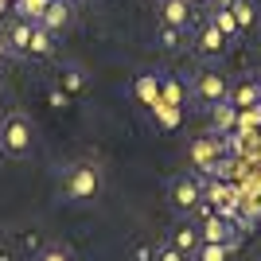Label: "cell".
<instances>
[{"instance_id":"cell-26","label":"cell","mask_w":261,"mask_h":261,"mask_svg":"<svg viewBox=\"0 0 261 261\" xmlns=\"http://www.w3.org/2000/svg\"><path fill=\"white\" fill-rule=\"evenodd\" d=\"M4 55H8V43H4V35H0V59H4Z\"/></svg>"},{"instance_id":"cell-13","label":"cell","mask_w":261,"mask_h":261,"mask_svg":"<svg viewBox=\"0 0 261 261\" xmlns=\"http://www.w3.org/2000/svg\"><path fill=\"white\" fill-rule=\"evenodd\" d=\"M195 261H230V246H218V242H199V250L191 253Z\"/></svg>"},{"instance_id":"cell-4","label":"cell","mask_w":261,"mask_h":261,"mask_svg":"<svg viewBox=\"0 0 261 261\" xmlns=\"http://www.w3.org/2000/svg\"><path fill=\"white\" fill-rule=\"evenodd\" d=\"M195 98H199V101H207V106H218V101H226V98H230L226 78L215 74V70H199V74H195Z\"/></svg>"},{"instance_id":"cell-2","label":"cell","mask_w":261,"mask_h":261,"mask_svg":"<svg viewBox=\"0 0 261 261\" xmlns=\"http://www.w3.org/2000/svg\"><path fill=\"white\" fill-rule=\"evenodd\" d=\"M101 187V172L94 164H74L70 172H66V184H63V195L74 199V203H86V199L98 195Z\"/></svg>"},{"instance_id":"cell-18","label":"cell","mask_w":261,"mask_h":261,"mask_svg":"<svg viewBox=\"0 0 261 261\" xmlns=\"http://www.w3.org/2000/svg\"><path fill=\"white\" fill-rule=\"evenodd\" d=\"M156 117H160V125H168V129H172V125H179V106H168V101H156Z\"/></svg>"},{"instance_id":"cell-16","label":"cell","mask_w":261,"mask_h":261,"mask_svg":"<svg viewBox=\"0 0 261 261\" xmlns=\"http://www.w3.org/2000/svg\"><path fill=\"white\" fill-rule=\"evenodd\" d=\"M230 12H234L238 28H250V23L257 20V12H253V0H230Z\"/></svg>"},{"instance_id":"cell-3","label":"cell","mask_w":261,"mask_h":261,"mask_svg":"<svg viewBox=\"0 0 261 261\" xmlns=\"http://www.w3.org/2000/svg\"><path fill=\"white\" fill-rule=\"evenodd\" d=\"M199 238L203 242H218V246H230V250H234V246H238V226H234L226 215H207Z\"/></svg>"},{"instance_id":"cell-24","label":"cell","mask_w":261,"mask_h":261,"mask_svg":"<svg viewBox=\"0 0 261 261\" xmlns=\"http://www.w3.org/2000/svg\"><path fill=\"white\" fill-rule=\"evenodd\" d=\"M51 106H59V109H63V106H66V94H59V90H51Z\"/></svg>"},{"instance_id":"cell-19","label":"cell","mask_w":261,"mask_h":261,"mask_svg":"<svg viewBox=\"0 0 261 261\" xmlns=\"http://www.w3.org/2000/svg\"><path fill=\"white\" fill-rule=\"evenodd\" d=\"M35 261H74V257H70V250H66V246H47V250L35 253Z\"/></svg>"},{"instance_id":"cell-10","label":"cell","mask_w":261,"mask_h":261,"mask_svg":"<svg viewBox=\"0 0 261 261\" xmlns=\"http://www.w3.org/2000/svg\"><path fill=\"white\" fill-rule=\"evenodd\" d=\"M211 23H215V28H218V32H222V35H226V39H230V35H234V32H242V28H238V20H234V12H230V0H222V4H218V8H215V16H211Z\"/></svg>"},{"instance_id":"cell-8","label":"cell","mask_w":261,"mask_h":261,"mask_svg":"<svg viewBox=\"0 0 261 261\" xmlns=\"http://www.w3.org/2000/svg\"><path fill=\"white\" fill-rule=\"evenodd\" d=\"M164 23L184 32L187 23H191V4L187 0H164Z\"/></svg>"},{"instance_id":"cell-21","label":"cell","mask_w":261,"mask_h":261,"mask_svg":"<svg viewBox=\"0 0 261 261\" xmlns=\"http://www.w3.org/2000/svg\"><path fill=\"white\" fill-rule=\"evenodd\" d=\"M156 261H187V253H179L175 246H160V250H156Z\"/></svg>"},{"instance_id":"cell-22","label":"cell","mask_w":261,"mask_h":261,"mask_svg":"<svg viewBox=\"0 0 261 261\" xmlns=\"http://www.w3.org/2000/svg\"><path fill=\"white\" fill-rule=\"evenodd\" d=\"M20 246H23V250H39V234H35V230H32V234H23Z\"/></svg>"},{"instance_id":"cell-11","label":"cell","mask_w":261,"mask_h":261,"mask_svg":"<svg viewBox=\"0 0 261 261\" xmlns=\"http://www.w3.org/2000/svg\"><path fill=\"white\" fill-rule=\"evenodd\" d=\"M222 47H226V35L218 32L215 23H207L203 35H199V51H203V55H222Z\"/></svg>"},{"instance_id":"cell-7","label":"cell","mask_w":261,"mask_h":261,"mask_svg":"<svg viewBox=\"0 0 261 261\" xmlns=\"http://www.w3.org/2000/svg\"><path fill=\"white\" fill-rule=\"evenodd\" d=\"M66 20H70V4H66V0H47V8L39 12V20H35V23H39V28H47V32L55 35Z\"/></svg>"},{"instance_id":"cell-30","label":"cell","mask_w":261,"mask_h":261,"mask_svg":"<svg viewBox=\"0 0 261 261\" xmlns=\"http://www.w3.org/2000/svg\"><path fill=\"white\" fill-rule=\"evenodd\" d=\"M66 4H70V0H66Z\"/></svg>"},{"instance_id":"cell-17","label":"cell","mask_w":261,"mask_h":261,"mask_svg":"<svg viewBox=\"0 0 261 261\" xmlns=\"http://www.w3.org/2000/svg\"><path fill=\"white\" fill-rule=\"evenodd\" d=\"M51 39H55V35L47 32V28H39V23H35V35H32V51H28V55H47V51L55 47Z\"/></svg>"},{"instance_id":"cell-29","label":"cell","mask_w":261,"mask_h":261,"mask_svg":"<svg viewBox=\"0 0 261 261\" xmlns=\"http://www.w3.org/2000/svg\"><path fill=\"white\" fill-rule=\"evenodd\" d=\"M187 4H195V0H187Z\"/></svg>"},{"instance_id":"cell-23","label":"cell","mask_w":261,"mask_h":261,"mask_svg":"<svg viewBox=\"0 0 261 261\" xmlns=\"http://www.w3.org/2000/svg\"><path fill=\"white\" fill-rule=\"evenodd\" d=\"M66 86H70V90H82V78H78V70H66Z\"/></svg>"},{"instance_id":"cell-9","label":"cell","mask_w":261,"mask_h":261,"mask_svg":"<svg viewBox=\"0 0 261 261\" xmlns=\"http://www.w3.org/2000/svg\"><path fill=\"white\" fill-rule=\"evenodd\" d=\"M211 125H215V133H230L234 125H238V109L230 106V101L211 106Z\"/></svg>"},{"instance_id":"cell-6","label":"cell","mask_w":261,"mask_h":261,"mask_svg":"<svg viewBox=\"0 0 261 261\" xmlns=\"http://www.w3.org/2000/svg\"><path fill=\"white\" fill-rule=\"evenodd\" d=\"M32 35H35V20H12V28L4 32L8 55H28L32 51Z\"/></svg>"},{"instance_id":"cell-5","label":"cell","mask_w":261,"mask_h":261,"mask_svg":"<svg viewBox=\"0 0 261 261\" xmlns=\"http://www.w3.org/2000/svg\"><path fill=\"white\" fill-rule=\"evenodd\" d=\"M199 199H203V184H199V179H191V175L172 179V207L175 211H191Z\"/></svg>"},{"instance_id":"cell-1","label":"cell","mask_w":261,"mask_h":261,"mask_svg":"<svg viewBox=\"0 0 261 261\" xmlns=\"http://www.w3.org/2000/svg\"><path fill=\"white\" fill-rule=\"evenodd\" d=\"M35 144V129L32 121L23 117V113H12V117H4V125H0V148L8 156H28Z\"/></svg>"},{"instance_id":"cell-20","label":"cell","mask_w":261,"mask_h":261,"mask_svg":"<svg viewBox=\"0 0 261 261\" xmlns=\"http://www.w3.org/2000/svg\"><path fill=\"white\" fill-rule=\"evenodd\" d=\"M160 43L168 47V51H175V47H179V28H168V23H164V32H160Z\"/></svg>"},{"instance_id":"cell-28","label":"cell","mask_w":261,"mask_h":261,"mask_svg":"<svg viewBox=\"0 0 261 261\" xmlns=\"http://www.w3.org/2000/svg\"><path fill=\"white\" fill-rule=\"evenodd\" d=\"M253 218H257V222H261V207H257V215H253Z\"/></svg>"},{"instance_id":"cell-15","label":"cell","mask_w":261,"mask_h":261,"mask_svg":"<svg viewBox=\"0 0 261 261\" xmlns=\"http://www.w3.org/2000/svg\"><path fill=\"white\" fill-rule=\"evenodd\" d=\"M230 106L234 109H246V106H257V86H250V82H242V86H234V94H230Z\"/></svg>"},{"instance_id":"cell-27","label":"cell","mask_w":261,"mask_h":261,"mask_svg":"<svg viewBox=\"0 0 261 261\" xmlns=\"http://www.w3.org/2000/svg\"><path fill=\"white\" fill-rule=\"evenodd\" d=\"M0 261H12V257H8V253H0Z\"/></svg>"},{"instance_id":"cell-25","label":"cell","mask_w":261,"mask_h":261,"mask_svg":"<svg viewBox=\"0 0 261 261\" xmlns=\"http://www.w3.org/2000/svg\"><path fill=\"white\" fill-rule=\"evenodd\" d=\"M137 261H152V250H148V246H137Z\"/></svg>"},{"instance_id":"cell-12","label":"cell","mask_w":261,"mask_h":261,"mask_svg":"<svg viewBox=\"0 0 261 261\" xmlns=\"http://www.w3.org/2000/svg\"><path fill=\"white\" fill-rule=\"evenodd\" d=\"M137 98H141L144 106H156V101H160V78L156 74H141L137 78Z\"/></svg>"},{"instance_id":"cell-14","label":"cell","mask_w":261,"mask_h":261,"mask_svg":"<svg viewBox=\"0 0 261 261\" xmlns=\"http://www.w3.org/2000/svg\"><path fill=\"white\" fill-rule=\"evenodd\" d=\"M199 242H203V238H199V230L184 226V230H175V238H172V246H175V250H179V253H187V257H191V253L199 250Z\"/></svg>"}]
</instances>
